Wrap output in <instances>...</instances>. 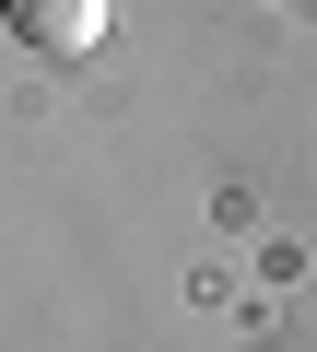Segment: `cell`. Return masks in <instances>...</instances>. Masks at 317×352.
<instances>
[{
    "label": "cell",
    "mask_w": 317,
    "mask_h": 352,
    "mask_svg": "<svg viewBox=\"0 0 317 352\" xmlns=\"http://www.w3.org/2000/svg\"><path fill=\"white\" fill-rule=\"evenodd\" d=\"M0 12H12V0H0Z\"/></svg>",
    "instance_id": "obj_2"
},
{
    "label": "cell",
    "mask_w": 317,
    "mask_h": 352,
    "mask_svg": "<svg viewBox=\"0 0 317 352\" xmlns=\"http://www.w3.org/2000/svg\"><path fill=\"white\" fill-rule=\"evenodd\" d=\"M106 24H118V0H12V36L36 59H94Z\"/></svg>",
    "instance_id": "obj_1"
}]
</instances>
